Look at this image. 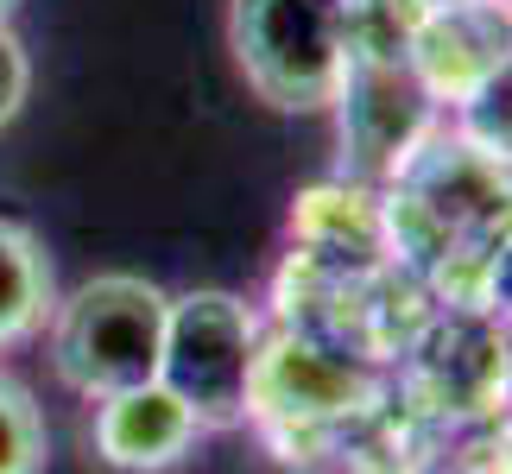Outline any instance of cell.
<instances>
[{
    "label": "cell",
    "mask_w": 512,
    "mask_h": 474,
    "mask_svg": "<svg viewBox=\"0 0 512 474\" xmlns=\"http://www.w3.org/2000/svg\"><path fill=\"white\" fill-rule=\"evenodd\" d=\"M165 310L171 291L152 285L146 272H95L70 298L51 304L45 323L51 373L76 399H108V392L159 380Z\"/></svg>",
    "instance_id": "6da1fadb"
},
{
    "label": "cell",
    "mask_w": 512,
    "mask_h": 474,
    "mask_svg": "<svg viewBox=\"0 0 512 474\" xmlns=\"http://www.w3.org/2000/svg\"><path fill=\"white\" fill-rule=\"evenodd\" d=\"M228 51L272 114H323L348 70V0H228Z\"/></svg>",
    "instance_id": "7a4b0ae2"
},
{
    "label": "cell",
    "mask_w": 512,
    "mask_h": 474,
    "mask_svg": "<svg viewBox=\"0 0 512 474\" xmlns=\"http://www.w3.org/2000/svg\"><path fill=\"white\" fill-rule=\"evenodd\" d=\"M253 367H260V323L247 298L222 285L177 291L165 310L159 380L190 405L203 430H241L253 418Z\"/></svg>",
    "instance_id": "3957f363"
},
{
    "label": "cell",
    "mask_w": 512,
    "mask_h": 474,
    "mask_svg": "<svg viewBox=\"0 0 512 474\" xmlns=\"http://www.w3.org/2000/svg\"><path fill=\"white\" fill-rule=\"evenodd\" d=\"M336 140L342 165L354 177H399L411 158L424 152V140L437 133L443 102L418 83L411 57H367L348 51V70L336 83Z\"/></svg>",
    "instance_id": "277c9868"
},
{
    "label": "cell",
    "mask_w": 512,
    "mask_h": 474,
    "mask_svg": "<svg viewBox=\"0 0 512 474\" xmlns=\"http://www.w3.org/2000/svg\"><path fill=\"white\" fill-rule=\"evenodd\" d=\"M89 456L108 474H171L190 462L203 424L190 418V405L177 399L165 380L108 392V399H89Z\"/></svg>",
    "instance_id": "5b68a950"
},
{
    "label": "cell",
    "mask_w": 512,
    "mask_h": 474,
    "mask_svg": "<svg viewBox=\"0 0 512 474\" xmlns=\"http://www.w3.org/2000/svg\"><path fill=\"white\" fill-rule=\"evenodd\" d=\"M411 70L437 95L443 108H456L487 70H500L512 57V0H449V7H424L418 32H411Z\"/></svg>",
    "instance_id": "8992f818"
},
{
    "label": "cell",
    "mask_w": 512,
    "mask_h": 474,
    "mask_svg": "<svg viewBox=\"0 0 512 474\" xmlns=\"http://www.w3.org/2000/svg\"><path fill=\"white\" fill-rule=\"evenodd\" d=\"M367 380L354 373L336 348L317 342H260V367H253V418H279L291 430H317L336 424L361 405Z\"/></svg>",
    "instance_id": "52a82bcc"
},
{
    "label": "cell",
    "mask_w": 512,
    "mask_h": 474,
    "mask_svg": "<svg viewBox=\"0 0 512 474\" xmlns=\"http://www.w3.org/2000/svg\"><path fill=\"white\" fill-rule=\"evenodd\" d=\"M51 304H57V272L45 241L26 222L0 215V354L45 335Z\"/></svg>",
    "instance_id": "ba28073f"
},
{
    "label": "cell",
    "mask_w": 512,
    "mask_h": 474,
    "mask_svg": "<svg viewBox=\"0 0 512 474\" xmlns=\"http://www.w3.org/2000/svg\"><path fill=\"white\" fill-rule=\"evenodd\" d=\"M449 133L475 158H487L494 171H512V57L500 70H487L481 83L449 108Z\"/></svg>",
    "instance_id": "9c48e42d"
},
{
    "label": "cell",
    "mask_w": 512,
    "mask_h": 474,
    "mask_svg": "<svg viewBox=\"0 0 512 474\" xmlns=\"http://www.w3.org/2000/svg\"><path fill=\"white\" fill-rule=\"evenodd\" d=\"M51 462V430L38 411L32 386L0 373V474H45Z\"/></svg>",
    "instance_id": "30bf717a"
},
{
    "label": "cell",
    "mask_w": 512,
    "mask_h": 474,
    "mask_svg": "<svg viewBox=\"0 0 512 474\" xmlns=\"http://www.w3.org/2000/svg\"><path fill=\"white\" fill-rule=\"evenodd\" d=\"M26 95H32V57H26V45H19L13 26H0V127L19 121Z\"/></svg>",
    "instance_id": "8fae6325"
},
{
    "label": "cell",
    "mask_w": 512,
    "mask_h": 474,
    "mask_svg": "<svg viewBox=\"0 0 512 474\" xmlns=\"http://www.w3.org/2000/svg\"><path fill=\"white\" fill-rule=\"evenodd\" d=\"M13 13H19V0H0V26H13Z\"/></svg>",
    "instance_id": "7c38bea8"
},
{
    "label": "cell",
    "mask_w": 512,
    "mask_h": 474,
    "mask_svg": "<svg viewBox=\"0 0 512 474\" xmlns=\"http://www.w3.org/2000/svg\"><path fill=\"white\" fill-rule=\"evenodd\" d=\"M418 7H449V0H418Z\"/></svg>",
    "instance_id": "4fadbf2b"
}]
</instances>
